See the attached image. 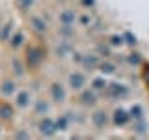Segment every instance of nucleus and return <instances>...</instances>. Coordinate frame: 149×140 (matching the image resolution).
<instances>
[{
	"label": "nucleus",
	"instance_id": "obj_17",
	"mask_svg": "<svg viewBox=\"0 0 149 140\" xmlns=\"http://www.w3.org/2000/svg\"><path fill=\"white\" fill-rule=\"evenodd\" d=\"M121 43H123V39H121L119 36H114V37H112V45H121Z\"/></svg>",
	"mask_w": 149,
	"mask_h": 140
},
{
	"label": "nucleus",
	"instance_id": "obj_20",
	"mask_svg": "<svg viewBox=\"0 0 149 140\" xmlns=\"http://www.w3.org/2000/svg\"><path fill=\"white\" fill-rule=\"evenodd\" d=\"M13 67H15V71H17L19 75L22 73V69H21V65H19V62H15V64H13Z\"/></svg>",
	"mask_w": 149,
	"mask_h": 140
},
{
	"label": "nucleus",
	"instance_id": "obj_9",
	"mask_svg": "<svg viewBox=\"0 0 149 140\" xmlns=\"http://www.w3.org/2000/svg\"><path fill=\"white\" fill-rule=\"evenodd\" d=\"M93 101H95V95H93L91 92H84V93H82V103H86V105H91Z\"/></svg>",
	"mask_w": 149,
	"mask_h": 140
},
{
	"label": "nucleus",
	"instance_id": "obj_13",
	"mask_svg": "<svg viewBox=\"0 0 149 140\" xmlns=\"http://www.w3.org/2000/svg\"><path fill=\"white\" fill-rule=\"evenodd\" d=\"M21 43H22V34H15V36H13V39H11V45L13 47H19Z\"/></svg>",
	"mask_w": 149,
	"mask_h": 140
},
{
	"label": "nucleus",
	"instance_id": "obj_6",
	"mask_svg": "<svg viewBox=\"0 0 149 140\" xmlns=\"http://www.w3.org/2000/svg\"><path fill=\"white\" fill-rule=\"evenodd\" d=\"M93 123H95L97 127H102V125L106 123V114L104 112H95V114H93Z\"/></svg>",
	"mask_w": 149,
	"mask_h": 140
},
{
	"label": "nucleus",
	"instance_id": "obj_19",
	"mask_svg": "<svg viewBox=\"0 0 149 140\" xmlns=\"http://www.w3.org/2000/svg\"><path fill=\"white\" fill-rule=\"evenodd\" d=\"M2 116L4 118H9V108L8 106H2Z\"/></svg>",
	"mask_w": 149,
	"mask_h": 140
},
{
	"label": "nucleus",
	"instance_id": "obj_1",
	"mask_svg": "<svg viewBox=\"0 0 149 140\" xmlns=\"http://www.w3.org/2000/svg\"><path fill=\"white\" fill-rule=\"evenodd\" d=\"M39 131L45 134V136H52V134L56 133V123H52L50 120H43L39 123Z\"/></svg>",
	"mask_w": 149,
	"mask_h": 140
},
{
	"label": "nucleus",
	"instance_id": "obj_11",
	"mask_svg": "<svg viewBox=\"0 0 149 140\" xmlns=\"http://www.w3.org/2000/svg\"><path fill=\"white\" fill-rule=\"evenodd\" d=\"M13 90H15L13 82H9V80H8V82H4V86H2V92H4V93H11Z\"/></svg>",
	"mask_w": 149,
	"mask_h": 140
},
{
	"label": "nucleus",
	"instance_id": "obj_15",
	"mask_svg": "<svg viewBox=\"0 0 149 140\" xmlns=\"http://www.w3.org/2000/svg\"><path fill=\"white\" fill-rule=\"evenodd\" d=\"M101 71L102 73H114V65H112V64H102L101 65Z\"/></svg>",
	"mask_w": 149,
	"mask_h": 140
},
{
	"label": "nucleus",
	"instance_id": "obj_10",
	"mask_svg": "<svg viewBox=\"0 0 149 140\" xmlns=\"http://www.w3.org/2000/svg\"><path fill=\"white\" fill-rule=\"evenodd\" d=\"M34 26H36V30H39V32H43L47 28V24L41 21V19H34Z\"/></svg>",
	"mask_w": 149,
	"mask_h": 140
},
{
	"label": "nucleus",
	"instance_id": "obj_21",
	"mask_svg": "<svg viewBox=\"0 0 149 140\" xmlns=\"http://www.w3.org/2000/svg\"><path fill=\"white\" fill-rule=\"evenodd\" d=\"M125 37H127V41H129V43H134V39H132V36H130V34H127Z\"/></svg>",
	"mask_w": 149,
	"mask_h": 140
},
{
	"label": "nucleus",
	"instance_id": "obj_18",
	"mask_svg": "<svg viewBox=\"0 0 149 140\" xmlns=\"http://www.w3.org/2000/svg\"><path fill=\"white\" fill-rule=\"evenodd\" d=\"M104 84H106L104 80H101V78H97V80L93 82V86H95V88H104Z\"/></svg>",
	"mask_w": 149,
	"mask_h": 140
},
{
	"label": "nucleus",
	"instance_id": "obj_7",
	"mask_svg": "<svg viewBox=\"0 0 149 140\" xmlns=\"http://www.w3.org/2000/svg\"><path fill=\"white\" fill-rule=\"evenodd\" d=\"M60 21H62L63 24H67V26H69V24H71V22L74 21V13H73V11H63L62 15H60Z\"/></svg>",
	"mask_w": 149,
	"mask_h": 140
},
{
	"label": "nucleus",
	"instance_id": "obj_8",
	"mask_svg": "<svg viewBox=\"0 0 149 140\" xmlns=\"http://www.w3.org/2000/svg\"><path fill=\"white\" fill-rule=\"evenodd\" d=\"M28 97H30V95H28V92H21L17 95V105L19 106H26L28 105Z\"/></svg>",
	"mask_w": 149,
	"mask_h": 140
},
{
	"label": "nucleus",
	"instance_id": "obj_14",
	"mask_svg": "<svg viewBox=\"0 0 149 140\" xmlns=\"http://www.w3.org/2000/svg\"><path fill=\"white\" fill-rule=\"evenodd\" d=\"M56 129H60V131H65V129H67V120H65V118L58 120V123H56Z\"/></svg>",
	"mask_w": 149,
	"mask_h": 140
},
{
	"label": "nucleus",
	"instance_id": "obj_16",
	"mask_svg": "<svg viewBox=\"0 0 149 140\" xmlns=\"http://www.w3.org/2000/svg\"><path fill=\"white\" fill-rule=\"evenodd\" d=\"M127 90H125V88H121V86H112V93H114V95H118V93H125Z\"/></svg>",
	"mask_w": 149,
	"mask_h": 140
},
{
	"label": "nucleus",
	"instance_id": "obj_22",
	"mask_svg": "<svg viewBox=\"0 0 149 140\" xmlns=\"http://www.w3.org/2000/svg\"><path fill=\"white\" fill-rule=\"evenodd\" d=\"M39 110H47V105H43V103H39V106H37Z\"/></svg>",
	"mask_w": 149,
	"mask_h": 140
},
{
	"label": "nucleus",
	"instance_id": "obj_5",
	"mask_svg": "<svg viewBox=\"0 0 149 140\" xmlns=\"http://www.w3.org/2000/svg\"><path fill=\"white\" fill-rule=\"evenodd\" d=\"M127 120H129V114L125 110H116V114H114V121L118 125H123V123H127Z\"/></svg>",
	"mask_w": 149,
	"mask_h": 140
},
{
	"label": "nucleus",
	"instance_id": "obj_4",
	"mask_svg": "<svg viewBox=\"0 0 149 140\" xmlns=\"http://www.w3.org/2000/svg\"><path fill=\"white\" fill-rule=\"evenodd\" d=\"M41 58H43V54H39V50H36V49H30V50H28V62H30V65L39 64Z\"/></svg>",
	"mask_w": 149,
	"mask_h": 140
},
{
	"label": "nucleus",
	"instance_id": "obj_2",
	"mask_svg": "<svg viewBox=\"0 0 149 140\" xmlns=\"http://www.w3.org/2000/svg\"><path fill=\"white\" fill-rule=\"evenodd\" d=\"M50 93H52V99H54L56 103H62V101L65 99V92H63V88L60 86V84H52Z\"/></svg>",
	"mask_w": 149,
	"mask_h": 140
},
{
	"label": "nucleus",
	"instance_id": "obj_12",
	"mask_svg": "<svg viewBox=\"0 0 149 140\" xmlns=\"http://www.w3.org/2000/svg\"><path fill=\"white\" fill-rule=\"evenodd\" d=\"M130 116L132 118H142V106H132V110H130Z\"/></svg>",
	"mask_w": 149,
	"mask_h": 140
},
{
	"label": "nucleus",
	"instance_id": "obj_3",
	"mask_svg": "<svg viewBox=\"0 0 149 140\" xmlns=\"http://www.w3.org/2000/svg\"><path fill=\"white\" fill-rule=\"evenodd\" d=\"M69 84H71L73 90H78V88L84 86V77L80 73H73L71 77H69Z\"/></svg>",
	"mask_w": 149,
	"mask_h": 140
}]
</instances>
